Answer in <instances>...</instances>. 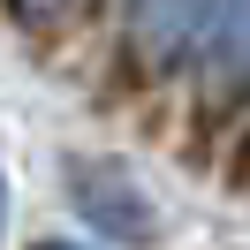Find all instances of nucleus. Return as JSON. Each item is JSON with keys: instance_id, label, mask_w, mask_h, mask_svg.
<instances>
[]
</instances>
